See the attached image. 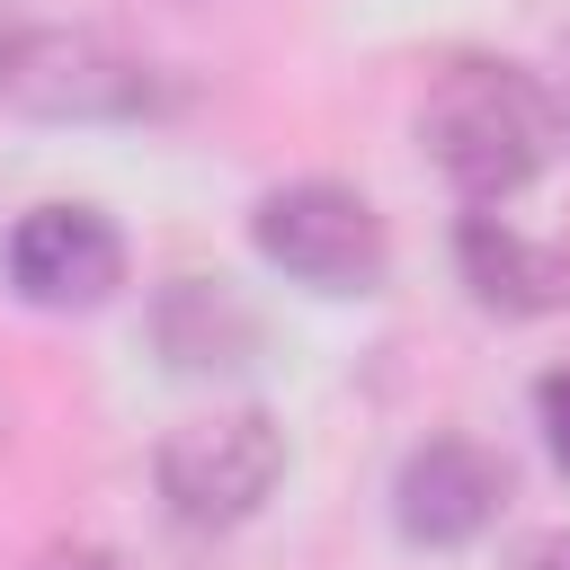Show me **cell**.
Returning <instances> with one entry per match:
<instances>
[{
  "label": "cell",
  "mask_w": 570,
  "mask_h": 570,
  "mask_svg": "<svg viewBox=\"0 0 570 570\" xmlns=\"http://www.w3.org/2000/svg\"><path fill=\"white\" fill-rule=\"evenodd\" d=\"M419 151L463 205H508L552 160V98L517 62H445L419 98Z\"/></svg>",
  "instance_id": "6da1fadb"
},
{
  "label": "cell",
  "mask_w": 570,
  "mask_h": 570,
  "mask_svg": "<svg viewBox=\"0 0 570 570\" xmlns=\"http://www.w3.org/2000/svg\"><path fill=\"white\" fill-rule=\"evenodd\" d=\"M249 249L303 294H374L392 276V232L347 178H285L249 205Z\"/></svg>",
  "instance_id": "7a4b0ae2"
},
{
  "label": "cell",
  "mask_w": 570,
  "mask_h": 570,
  "mask_svg": "<svg viewBox=\"0 0 570 570\" xmlns=\"http://www.w3.org/2000/svg\"><path fill=\"white\" fill-rule=\"evenodd\" d=\"M151 481H160V508L196 534H232L267 508V490L285 481V428L240 401V410H205V419H178L160 445H151Z\"/></svg>",
  "instance_id": "3957f363"
},
{
  "label": "cell",
  "mask_w": 570,
  "mask_h": 570,
  "mask_svg": "<svg viewBox=\"0 0 570 570\" xmlns=\"http://www.w3.org/2000/svg\"><path fill=\"white\" fill-rule=\"evenodd\" d=\"M0 98L36 125H116V116H142L160 80L142 53H125L98 27H9Z\"/></svg>",
  "instance_id": "277c9868"
},
{
  "label": "cell",
  "mask_w": 570,
  "mask_h": 570,
  "mask_svg": "<svg viewBox=\"0 0 570 570\" xmlns=\"http://www.w3.org/2000/svg\"><path fill=\"white\" fill-rule=\"evenodd\" d=\"M116 285H125V232L98 205L53 196V205L9 223V294L18 303H36V312H98Z\"/></svg>",
  "instance_id": "5b68a950"
},
{
  "label": "cell",
  "mask_w": 570,
  "mask_h": 570,
  "mask_svg": "<svg viewBox=\"0 0 570 570\" xmlns=\"http://www.w3.org/2000/svg\"><path fill=\"white\" fill-rule=\"evenodd\" d=\"M499 499H508V463L481 436H463V428L419 436L401 454V472H392V525L419 552H454V543L490 534L499 525Z\"/></svg>",
  "instance_id": "8992f818"
},
{
  "label": "cell",
  "mask_w": 570,
  "mask_h": 570,
  "mask_svg": "<svg viewBox=\"0 0 570 570\" xmlns=\"http://www.w3.org/2000/svg\"><path fill=\"white\" fill-rule=\"evenodd\" d=\"M454 267H463L472 303L499 312V321H543V312L570 303V249L517 232L499 205H472V214L454 223Z\"/></svg>",
  "instance_id": "52a82bcc"
},
{
  "label": "cell",
  "mask_w": 570,
  "mask_h": 570,
  "mask_svg": "<svg viewBox=\"0 0 570 570\" xmlns=\"http://www.w3.org/2000/svg\"><path fill=\"white\" fill-rule=\"evenodd\" d=\"M151 347L169 374H240L258 356V312L223 276H169L151 303Z\"/></svg>",
  "instance_id": "ba28073f"
},
{
  "label": "cell",
  "mask_w": 570,
  "mask_h": 570,
  "mask_svg": "<svg viewBox=\"0 0 570 570\" xmlns=\"http://www.w3.org/2000/svg\"><path fill=\"white\" fill-rule=\"evenodd\" d=\"M534 419H543V445H552V463L570 472V365L534 383Z\"/></svg>",
  "instance_id": "9c48e42d"
},
{
  "label": "cell",
  "mask_w": 570,
  "mask_h": 570,
  "mask_svg": "<svg viewBox=\"0 0 570 570\" xmlns=\"http://www.w3.org/2000/svg\"><path fill=\"white\" fill-rule=\"evenodd\" d=\"M499 570H570V525H525Z\"/></svg>",
  "instance_id": "30bf717a"
},
{
  "label": "cell",
  "mask_w": 570,
  "mask_h": 570,
  "mask_svg": "<svg viewBox=\"0 0 570 570\" xmlns=\"http://www.w3.org/2000/svg\"><path fill=\"white\" fill-rule=\"evenodd\" d=\"M36 570H125V552H107V543H45Z\"/></svg>",
  "instance_id": "8fae6325"
},
{
  "label": "cell",
  "mask_w": 570,
  "mask_h": 570,
  "mask_svg": "<svg viewBox=\"0 0 570 570\" xmlns=\"http://www.w3.org/2000/svg\"><path fill=\"white\" fill-rule=\"evenodd\" d=\"M0 45H9V27H0Z\"/></svg>",
  "instance_id": "7c38bea8"
},
{
  "label": "cell",
  "mask_w": 570,
  "mask_h": 570,
  "mask_svg": "<svg viewBox=\"0 0 570 570\" xmlns=\"http://www.w3.org/2000/svg\"><path fill=\"white\" fill-rule=\"evenodd\" d=\"M561 107H570V89H561Z\"/></svg>",
  "instance_id": "4fadbf2b"
}]
</instances>
